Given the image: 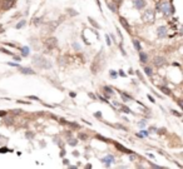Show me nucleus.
<instances>
[{"mask_svg":"<svg viewBox=\"0 0 183 169\" xmlns=\"http://www.w3.org/2000/svg\"><path fill=\"white\" fill-rule=\"evenodd\" d=\"M33 62H34V64L40 69H50L52 68V63L41 55H35L33 58Z\"/></svg>","mask_w":183,"mask_h":169,"instance_id":"obj_1","label":"nucleus"},{"mask_svg":"<svg viewBox=\"0 0 183 169\" xmlns=\"http://www.w3.org/2000/svg\"><path fill=\"white\" fill-rule=\"evenodd\" d=\"M154 18H156V15H154V10H152V9H147L142 15L143 21L144 23H148V24L154 23Z\"/></svg>","mask_w":183,"mask_h":169,"instance_id":"obj_2","label":"nucleus"},{"mask_svg":"<svg viewBox=\"0 0 183 169\" xmlns=\"http://www.w3.org/2000/svg\"><path fill=\"white\" fill-rule=\"evenodd\" d=\"M160 11H162L164 15H172L174 13V8L171 5V3H168V1H164L162 5H160Z\"/></svg>","mask_w":183,"mask_h":169,"instance_id":"obj_3","label":"nucleus"},{"mask_svg":"<svg viewBox=\"0 0 183 169\" xmlns=\"http://www.w3.org/2000/svg\"><path fill=\"white\" fill-rule=\"evenodd\" d=\"M15 4H16V0H4L1 4V8L3 10H9L13 6H15Z\"/></svg>","mask_w":183,"mask_h":169,"instance_id":"obj_4","label":"nucleus"},{"mask_svg":"<svg viewBox=\"0 0 183 169\" xmlns=\"http://www.w3.org/2000/svg\"><path fill=\"white\" fill-rule=\"evenodd\" d=\"M45 45H47L48 49L57 48V45H58V40H57V38H49V39L45 41Z\"/></svg>","mask_w":183,"mask_h":169,"instance_id":"obj_5","label":"nucleus"},{"mask_svg":"<svg viewBox=\"0 0 183 169\" xmlns=\"http://www.w3.org/2000/svg\"><path fill=\"white\" fill-rule=\"evenodd\" d=\"M133 5H134V8L138 9V10H142L143 8H146V0H133Z\"/></svg>","mask_w":183,"mask_h":169,"instance_id":"obj_6","label":"nucleus"},{"mask_svg":"<svg viewBox=\"0 0 183 169\" xmlns=\"http://www.w3.org/2000/svg\"><path fill=\"white\" fill-rule=\"evenodd\" d=\"M153 64L156 65V67H162V65L165 64V59L163 56H156L153 59Z\"/></svg>","mask_w":183,"mask_h":169,"instance_id":"obj_7","label":"nucleus"},{"mask_svg":"<svg viewBox=\"0 0 183 169\" xmlns=\"http://www.w3.org/2000/svg\"><path fill=\"white\" fill-rule=\"evenodd\" d=\"M157 35L159 38L167 36V28H165V26H159V28L157 29Z\"/></svg>","mask_w":183,"mask_h":169,"instance_id":"obj_8","label":"nucleus"},{"mask_svg":"<svg viewBox=\"0 0 183 169\" xmlns=\"http://www.w3.org/2000/svg\"><path fill=\"white\" fill-rule=\"evenodd\" d=\"M102 162L104 163L105 165L109 167L110 164H112V163H114V157H113V155H107V157H104L103 159H102Z\"/></svg>","mask_w":183,"mask_h":169,"instance_id":"obj_9","label":"nucleus"},{"mask_svg":"<svg viewBox=\"0 0 183 169\" xmlns=\"http://www.w3.org/2000/svg\"><path fill=\"white\" fill-rule=\"evenodd\" d=\"M119 23H120V25L123 26V28H124L127 31H130V26H129L128 23H127V20H125L124 18H122V16H120V18H119Z\"/></svg>","mask_w":183,"mask_h":169,"instance_id":"obj_10","label":"nucleus"},{"mask_svg":"<svg viewBox=\"0 0 183 169\" xmlns=\"http://www.w3.org/2000/svg\"><path fill=\"white\" fill-rule=\"evenodd\" d=\"M19 70H20V73H21V74H28V75L35 74L34 72H33V69H30V68H25V67H20Z\"/></svg>","mask_w":183,"mask_h":169,"instance_id":"obj_11","label":"nucleus"},{"mask_svg":"<svg viewBox=\"0 0 183 169\" xmlns=\"http://www.w3.org/2000/svg\"><path fill=\"white\" fill-rule=\"evenodd\" d=\"M115 146H117V149H119L120 152H124V153H128V154H130L132 152L129 150V149H127L125 146H122L120 144H118V143H115Z\"/></svg>","mask_w":183,"mask_h":169,"instance_id":"obj_12","label":"nucleus"},{"mask_svg":"<svg viewBox=\"0 0 183 169\" xmlns=\"http://www.w3.org/2000/svg\"><path fill=\"white\" fill-rule=\"evenodd\" d=\"M21 55H23V56H28V55H29V48L24 46L23 49H21Z\"/></svg>","mask_w":183,"mask_h":169,"instance_id":"obj_13","label":"nucleus"},{"mask_svg":"<svg viewBox=\"0 0 183 169\" xmlns=\"http://www.w3.org/2000/svg\"><path fill=\"white\" fill-rule=\"evenodd\" d=\"M88 20H89L90 21V24L94 26V28H97V29H99V28H100V25H99L98 23H95V20H93L92 18H88Z\"/></svg>","mask_w":183,"mask_h":169,"instance_id":"obj_14","label":"nucleus"},{"mask_svg":"<svg viewBox=\"0 0 183 169\" xmlns=\"http://www.w3.org/2000/svg\"><path fill=\"white\" fill-rule=\"evenodd\" d=\"M139 58H141V62L142 63H146L147 62V55L144 53H142V51H139Z\"/></svg>","mask_w":183,"mask_h":169,"instance_id":"obj_15","label":"nucleus"},{"mask_svg":"<svg viewBox=\"0 0 183 169\" xmlns=\"http://www.w3.org/2000/svg\"><path fill=\"white\" fill-rule=\"evenodd\" d=\"M108 6H109V9L110 10H113V13H117L118 11V6H117V5H115V4H108Z\"/></svg>","mask_w":183,"mask_h":169,"instance_id":"obj_16","label":"nucleus"},{"mask_svg":"<svg viewBox=\"0 0 183 169\" xmlns=\"http://www.w3.org/2000/svg\"><path fill=\"white\" fill-rule=\"evenodd\" d=\"M133 45H134V48L137 49L138 51H141V44H139V41H138V40H133Z\"/></svg>","mask_w":183,"mask_h":169,"instance_id":"obj_17","label":"nucleus"},{"mask_svg":"<svg viewBox=\"0 0 183 169\" xmlns=\"http://www.w3.org/2000/svg\"><path fill=\"white\" fill-rule=\"evenodd\" d=\"M160 90H162L164 94H167V95H169L171 94V90L168 89V88H165V86H160Z\"/></svg>","mask_w":183,"mask_h":169,"instance_id":"obj_18","label":"nucleus"},{"mask_svg":"<svg viewBox=\"0 0 183 169\" xmlns=\"http://www.w3.org/2000/svg\"><path fill=\"white\" fill-rule=\"evenodd\" d=\"M25 25V20H20L18 24H16V29H20V28H23V26Z\"/></svg>","mask_w":183,"mask_h":169,"instance_id":"obj_19","label":"nucleus"},{"mask_svg":"<svg viewBox=\"0 0 183 169\" xmlns=\"http://www.w3.org/2000/svg\"><path fill=\"white\" fill-rule=\"evenodd\" d=\"M122 112H123V113H127V114L132 113V112H130V109H129L128 107H125V105H123V107H122Z\"/></svg>","mask_w":183,"mask_h":169,"instance_id":"obj_20","label":"nucleus"},{"mask_svg":"<svg viewBox=\"0 0 183 169\" xmlns=\"http://www.w3.org/2000/svg\"><path fill=\"white\" fill-rule=\"evenodd\" d=\"M144 72H146V74L148 75V77H152V69L151 68H146V69H144Z\"/></svg>","mask_w":183,"mask_h":169,"instance_id":"obj_21","label":"nucleus"},{"mask_svg":"<svg viewBox=\"0 0 183 169\" xmlns=\"http://www.w3.org/2000/svg\"><path fill=\"white\" fill-rule=\"evenodd\" d=\"M137 135H138V137H143V138H144V137H147V135H148V133L146 132V130H143L142 133H138Z\"/></svg>","mask_w":183,"mask_h":169,"instance_id":"obj_22","label":"nucleus"},{"mask_svg":"<svg viewBox=\"0 0 183 169\" xmlns=\"http://www.w3.org/2000/svg\"><path fill=\"white\" fill-rule=\"evenodd\" d=\"M68 11H69L70 15H74V16H75V15H78V13H77L75 10H73V9H68Z\"/></svg>","mask_w":183,"mask_h":169,"instance_id":"obj_23","label":"nucleus"},{"mask_svg":"<svg viewBox=\"0 0 183 169\" xmlns=\"http://www.w3.org/2000/svg\"><path fill=\"white\" fill-rule=\"evenodd\" d=\"M112 1H113V4H115V5H117V6H119V5L122 4V1H123V0H112Z\"/></svg>","mask_w":183,"mask_h":169,"instance_id":"obj_24","label":"nucleus"},{"mask_svg":"<svg viewBox=\"0 0 183 169\" xmlns=\"http://www.w3.org/2000/svg\"><path fill=\"white\" fill-rule=\"evenodd\" d=\"M41 20H43V18H36V19H34V24H40L41 23Z\"/></svg>","mask_w":183,"mask_h":169,"instance_id":"obj_25","label":"nucleus"},{"mask_svg":"<svg viewBox=\"0 0 183 169\" xmlns=\"http://www.w3.org/2000/svg\"><path fill=\"white\" fill-rule=\"evenodd\" d=\"M77 143H78V141H77L75 139H69V144L70 145H77Z\"/></svg>","mask_w":183,"mask_h":169,"instance_id":"obj_26","label":"nucleus"},{"mask_svg":"<svg viewBox=\"0 0 183 169\" xmlns=\"http://www.w3.org/2000/svg\"><path fill=\"white\" fill-rule=\"evenodd\" d=\"M138 125H139L141 128H144V127H146V122H144V120H141L139 123H138Z\"/></svg>","mask_w":183,"mask_h":169,"instance_id":"obj_27","label":"nucleus"},{"mask_svg":"<svg viewBox=\"0 0 183 169\" xmlns=\"http://www.w3.org/2000/svg\"><path fill=\"white\" fill-rule=\"evenodd\" d=\"M109 74H110V77H112V78H117V73H115L114 70H112V72H110Z\"/></svg>","mask_w":183,"mask_h":169,"instance_id":"obj_28","label":"nucleus"},{"mask_svg":"<svg viewBox=\"0 0 183 169\" xmlns=\"http://www.w3.org/2000/svg\"><path fill=\"white\" fill-rule=\"evenodd\" d=\"M104 89L107 90V93H109V94H112V89H110V88H108V86H104Z\"/></svg>","mask_w":183,"mask_h":169,"instance_id":"obj_29","label":"nucleus"},{"mask_svg":"<svg viewBox=\"0 0 183 169\" xmlns=\"http://www.w3.org/2000/svg\"><path fill=\"white\" fill-rule=\"evenodd\" d=\"M105 39H107V44H108V45H110V44H112V41H110V39H109V36H108V35L105 36Z\"/></svg>","mask_w":183,"mask_h":169,"instance_id":"obj_30","label":"nucleus"},{"mask_svg":"<svg viewBox=\"0 0 183 169\" xmlns=\"http://www.w3.org/2000/svg\"><path fill=\"white\" fill-rule=\"evenodd\" d=\"M79 138H80V139H87L88 137H87L85 134H80V135H79Z\"/></svg>","mask_w":183,"mask_h":169,"instance_id":"obj_31","label":"nucleus"},{"mask_svg":"<svg viewBox=\"0 0 183 169\" xmlns=\"http://www.w3.org/2000/svg\"><path fill=\"white\" fill-rule=\"evenodd\" d=\"M34 137V134H31V133H26V138H33Z\"/></svg>","mask_w":183,"mask_h":169,"instance_id":"obj_32","label":"nucleus"},{"mask_svg":"<svg viewBox=\"0 0 183 169\" xmlns=\"http://www.w3.org/2000/svg\"><path fill=\"white\" fill-rule=\"evenodd\" d=\"M172 114H176L177 117H181V114H179V113H177L176 110H172Z\"/></svg>","mask_w":183,"mask_h":169,"instance_id":"obj_33","label":"nucleus"},{"mask_svg":"<svg viewBox=\"0 0 183 169\" xmlns=\"http://www.w3.org/2000/svg\"><path fill=\"white\" fill-rule=\"evenodd\" d=\"M8 152V149L6 148H4V149H0V153H6Z\"/></svg>","mask_w":183,"mask_h":169,"instance_id":"obj_34","label":"nucleus"},{"mask_svg":"<svg viewBox=\"0 0 183 169\" xmlns=\"http://www.w3.org/2000/svg\"><path fill=\"white\" fill-rule=\"evenodd\" d=\"M74 48L77 49V50H79V49H80V46H79L78 44H74Z\"/></svg>","mask_w":183,"mask_h":169,"instance_id":"obj_35","label":"nucleus"},{"mask_svg":"<svg viewBox=\"0 0 183 169\" xmlns=\"http://www.w3.org/2000/svg\"><path fill=\"white\" fill-rule=\"evenodd\" d=\"M164 132H165V129H159V132H158V133H159V134H162V133H164Z\"/></svg>","mask_w":183,"mask_h":169,"instance_id":"obj_36","label":"nucleus"},{"mask_svg":"<svg viewBox=\"0 0 183 169\" xmlns=\"http://www.w3.org/2000/svg\"><path fill=\"white\" fill-rule=\"evenodd\" d=\"M5 114H6V113H5V112H0V117H4V115H5Z\"/></svg>","mask_w":183,"mask_h":169,"instance_id":"obj_37","label":"nucleus"},{"mask_svg":"<svg viewBox=\"0 0 183 169\" xmlns=\"http://www.w3.org/2000/svg\"><path fill=\"white\" fill-rule=\"evenodd\" d=\"M89 96H90V98H93V99H95V95H94V94H92V93L89 94Z\"/></svg>","mask_w":183,"mask_h":169,"instance_id":"obj_38","label":"nucleus"},{"mask_svg":"<svg viewBox=\"0 0 183 169\" xmlns=\"http://www.w3.org/2000/svg\"><path fill=\"white\" fill-rule=\"evenodd\" d=\"M4 139H5V138H4V137H1V135H0V143H1V141H3Z\"/></svg>","mask_w":183,"mask_h":169,"instance_id":"obj_39","label":"nucleus"}]
</instances>
